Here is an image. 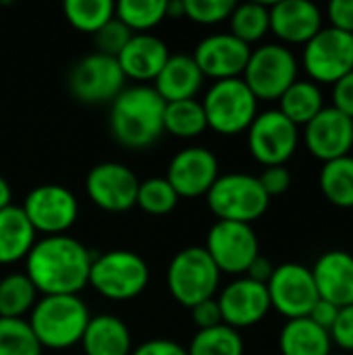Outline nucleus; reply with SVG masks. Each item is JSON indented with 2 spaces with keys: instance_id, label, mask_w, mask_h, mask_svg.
<instances>
[{
  "instance_id": "nucleus-28",
  "label": "nucleus",
  "mask_w": 353,
  "mask_h": 355,
  "mask_svg": "<svg viewBox=\"0 0 353 355\" xmlns=\"http://www.w3.org/2000/svg\"><path fill=\"white\" fill-rule=\"evenodd\" d=\"M318 187L327 202L337 208H353V156L325 162L318 175Z\"/></svg>"
},
{
  "instance_id": "nucleus-5",
  "label": "nucleus",
  "mask_w": 353,
  "mask_h": 355,
  "mask_svg": "<svg viewBox=\"0 0 353 355\" xmlns=\"http://www.w3.org/2000/svg\"><path fill=\"white\" fill-rule=\"evenodd\" d=\"M202 108L208 129L221 135H239L258 114V98L241 77L214 81L204 94Z\"/></svg>"
},
{
  "instance_id": "nucleus-8",
  "label": "nucleus",
  "mask_w": 353,
  "mask_h": 355,
  "mask_svg": "<svg viewBox=\"0 0 353 355\" xmlns=\"http://www.w3.org/2000/svg\"><path fill=\"white\" fill-rule=\"evenodd\" d=\"M298 73L300 62L287 46L262 44L252 50L241 79L260 102L279 100L298 81Z\"/></svg>"
},
{
  "instance_id": "nucleus-12",
  "label": "nucleus",
  "mask_w": 353,
  "mask_h": 355,
  "mask_svg": "<svg viewBox=\"0 0 353 355\" xmlns=\"http://www.w3.org/2000/svg\"><path fill=\"white\" fill-rule=\"evenodd\" d=\"M21 208L33 231L44 233V237L67 235L79 214V202L75 193L58 183H44L33 187Z\"/></svg>"
},
{
  "instance_id": "nucleus-17",
  "label": "nucleus",
  "mask_w": 353,
  "mask_h": 355,
  "mask_svg": "<svg viewBox=\"0 0 353 355\" xmlns=\"http://www.w3.org/2000/svg\"><path fill=\"white\" fill-rule=\"evenodd\" d=\"M223 324L239 331L258 324L266 318L270 308V297L266 285H260L248 277L229 283L216 297Z\"/></svg>"
},
{
  "instance_id": "nucleus-29",
  "label": "nucleus",
  "mask_w": 353,
  "mask_h": 355,
  "mask_svg": "<svg viewBox=\"0 0 353 355\" xmlns=\"http://www.w3.org/2000/svg\"><path fill=\"white\" fill-rule=\"evenodd\" d=\"M37 289L25 272H12L0 279V318H23L33 310Z\"/></svg>"
},
{
  "instance_id": "nucleus-20",
  "label": "nucleus",
  "mask_w": 353,
  "mask_h": 355,
  "mask_svg": "<svg viewBox=\"0 0 353 355\" xmlns=\"http://www.w3.org/2000/svg\"><path fill=\"white\" fill-rule=\"evenodd\" d=\"M270 31L285 44L306 46L325 25L322 10L308 0H281L268 6Z\"/></svg>"
},
{
  "instance_id": "nucleus-36",
  "label": "nucleus",
  "mask_w": 353,
  "mask_h": 355,
  "mask_svg": "<svg viewBox=\"0 0 353 355\" xmlns=\"http://www.w3.org/2000/svg\"><path fill=\"white\" fill-rule=\"evenodd\" d=\"M177 202L179 196L166 181V177H150L146 181H139L135 206H139L144 212L152 216H164L175 210Z\"/></svg>"
},
{
  "instance_id": "nucleus-30",
  "label": "nucleus",
  "mask_w": 353,
  "mask_h": 355,
  "mask_svg": "<svg viewBox=\"0 0 353 355\" xmlns=\"http://www.w3.org/2000/svg\"><path fill=\"white\" fill-rule=\"evenodd\" d=\"M208 129L206 114L202 108V102L191 98V100H179V102H166L164 108V131L181 137V139H191L202 135Z\"/></svg>"
},
{
  "instance_id": "nucleus-25",
  "label": "nucleus",
  "mask_w": 353,
  "mask_h": 355,
  "mask_svg": "<svg viewBox=\"0 0 353 355\" xmlns=\"http://www.w3.org/2000/svg\"><path fill=\"white\" fill-rule=\"evenodd\" d=\"M35 243V231L21 206L0 210V264L25 260Z\"/></svg>"
},
{
  "instance_id": "nucleus-23",
  "label": "nucleus",
  "mask_w": 353,
  "mask_h": 355,
  "mask_svg": "<svg viewBox=\"0 0 353 355\" xmlns=\"http://www.w3.org/2000/svg\"><path fill=\"white\" fill-rule=\"evenodd\" d=\"M204 79L206 77L202 75L191 54H171L154 79V89L164 102L191 100L202 89Z\"/></svg>"
},
{
  "instance_id": "nucleus-11",
  "label": "nucleus",
  "mask_w": 353,
  "mask_h": 355,
  "mask_svg": "<svg viewBox=\"0 0 353 355\" xmlns=\"http://www.w3.org/2000/svg\"><path fill=\"white\" fill-rule=\"evenodd\" d=\"M125 73L114 56L100 52L77 60L69 73V89L83 104L112 102L125 89Z\"/></svg>"
},
{
  "instance_id": "nucleus-21",
  "label": "nucleus",
  "mask_w": 353,
  "mask_h": 355,
  "mask_svg": "<svg viewBox=\"0 0 353 355\" xmlns=\"http://www.w3.org/2000/svg\"><path fill=\"white\" fill-rule=\"evenodd\" d=\"M320 300L339 308L353 304V256L352 252L329 250L310 268Z\"/></svg>"
},
{
  "instance_id": "nucleus-40",
  "label": "nucleus",
  "mask_w": 353,
  "mask_h": 355,
  "mask_svg": "<svg viewBox=\"0 0 353 355\" xmlns=\"http://www.w3.org/2000/svg\"><path fill=\"white\" fill-rule=\"evenodd\" d=\"M258 181L268 198L281 196L291 187V171L287 166H266Z\"/></svg>"
},
{
  "instance_id": "nucleus-32",
  "label": "nucleus",
  "mask_w": 353,
  "mask_h": 355,
  "mask_svg": "<svg viewBox=\"0 0 353 355\" xmlns=\"http://www.w3.org/2000/svg\"><path fill=\"white\" fill-rule=\"evenodd\" d=\"M114 17L133 33H148L166 19V0H119L114 2Z\"/></svg>"
},
{
  "instance_id": "nucleus-22",
  "label": "nucleus",
  "mask_w": 353,
  "mask_h": 355,
  "mask_svg": "<svg viewBox=\"0 0 353 355\" xmlns=\"http://www.w3.org/2000/svg\"><path fill=\"white\" fill-rule=\"evenodd\" d=\"M169 46L154 33H133L123 52L117 56L127 79L154 81L166 64Z\"/></svg>"
},
{
  "instance_id": "nucleus-6",
  "label": "nucleus",
  "mask_w": 353,
  "mask_h": 355,
  "mask_svg": "<svg viewBox=\"0 0 353 355\" xmlns=\"http://www.w3.org/2000/svg\"><path fill=\"white\" fill-rule=\"evenodd\" d=\"M221 283V270L200 245L177 252L166 270V285L177 304L193 308L206 300L216 297Z\"/></svg>"
},
{
  "instance_id": "nucleus-15",
  "label": "nucleus",
  "mask_w": 353,
  "mask_h": 355,
  "mask_svg": "<svg viewBox=\"0 0 353 355\" xmlns=\"http://www.w3.org/2000/svg\"><path fill=\"white\" fill-rule=\"evenodd\" d=\"M139 179L121 162H100L85 177V191L92 204L106 212H127L137 202Z\"/></svg>"
},
{
  "instance_id": "nucleus-13",
  "label": "nucleus",
  "mask_w": 353,
  "mask_h": 355,
  "mask_svg": "<svg viewBox=\"0 0 353 355\" xmlns=\"http://www.w3.org/2000/svg\"><path fill=\"white\" fill-rule=\"evenodd\" d=\"M204 250L221 275H246L250 264L260 256V243L252 225L229 220H216L210 227Z\"/></svg>"
},
{
  "instance_id": "nucleus-31",
  "label": "nucleus",
  "mask_w": 353,
  "mask_h": 355,
  "mask_svg": "<svg viewBox=\"0 0 353 355\" xmlns=\"http://www.w3.org/2000/svg\"><path fill=\"white\" fill-rule=\"evenodd\" d=\"M231 31L237 40L252 46L260 42L270 31V10L268 4L262 2H243L235 4L231 17H229Z\"/></svg>"
},
{
  "instance_id": "nucleus-9",
  "label": "nucleus",
  "mask_w": 353,
  "mask_h": 355,
  "mask_svg": "<svg viewBox=\"0 0 353 355\" xmlns=\"http://www.w3.org/2000/svg\"><path fill=\"white\" fill-rule=\"evenodd\" d=\"M302 67L314 83H337L353 71V35L322 27L302 52Z\"/></svg>"
},
{
  "instance_id": "nucleus-3",
  "label": "nucleus",
  "mask_w": 353,
  "mask_h": 355,
  "mask_svg": "<svg viewBox=\"0 0 353 355\" xmlns=\"http://www.w3.org/2000/svg\"><path fill=\"white\" fill-rule=\"evenodd\" d=\"M92 314L79 295H42L29 312V327L42 349H69L81 343Z\"/></svg>"
},
{
  "instance_id": "nucleus-18",
  "label": "nucleus",
  "mask_w": 353,
  "mask_h": 355,
  "mask_svg": "<svg viewBox=\"0 0 353 355\" xmlns=\"http://www.w3.org/2000/svg\"><path fill=\"white\" fill-rule=\"evenodd\" d=\"M218 177V158L202 146H191L177 152L166 173V181L179 198L206 196Z\"/></svg>"
},
{
  "instance_id": "nucleus-46",
  "label": "nucleus",
  "mask_w": 353,
  "mask_h": 355,
  "mask_svg": "<svg viewBox=\"0 0 353 355\" xmlns=\"http://www.w3.org/2000/svg\"><path fill=\"white\" fill-rule=\"evenodd\" d=\"M275 268H277V266H275L268 258L258 256V258L250 264V268H248V272H246L243 277H248V279H252V281H256V283H260V285H266V283L270 281Z\"/></svg>"
},
{
  "instance_id": "nucleus-26",
  "label": "nucleus",
  "mask_w": 353,
  "mask_h": 355,
  "mask_svg": "<svg viewBox=\"0 0 353 355\" xmlns=\"http://www.w3.org/2000/svg\"><path fill=\"white\" fill-rule=\"evenodd\" d=\"M281 355H331L333 343L327 331L310 318L287 320L279 335Z\"/></svg>"
},
{
  "instance_id": "nucleus-45",
  "label": "nucleus",
  "mask_w": 353,
  "mask_h": 355,
  "mask_svg": "<svg viewBox=\"0 0 353 355\" xmlns=\"http://www.w3.org/2000/svg\"><path fill=\"white\" fill-rule=\"evenodd\" d=\"M339 306H335V304H331V302H327V300H318L316 304H314V308H312V312L308 314V318L316 324V327H320L322 331H331L333 329V324H335V320H337V316H339Z\"/></svg>"
},
{
  "instance_id": "nucleus-49",
  "label": "nucleus",
  "mask_w": 353,
  "mask_h": 355,
  "mask_svg": "<svg viewBox=\"0 0 353 355\" xmlns=\"http://www.w3.org/2000/svg\"><path fill=\"white\" fill-rule=\"evenodd\" d=\"M331 355H352V354H343V352H333Z\"/></svg>"
},
{
  "instance_id": "nucleus-34",
  "label": "nucleus",
  "mask_w": 353,
  "mask_h": 355,
  "mask_svg": "<svg viewBox=\"0 0 353 355\" xmlns=\"http://www.w3.org/2000/svg\"><path fill=\"white\" fill-rule=\"evenodd\" d=\"M243 349L239 331L218 324L214 329L198 331L187 347V355H243Z\"/></svg>"
},
{
  "instance_id": "nucleus-1",
  "label": "nucleus",
  "mask_w": 353,
  "mask_h": 355,
  "mask_svg": "<svg viewBox=\"0 0 353 355\" xmlns=\"http://www.w3.org/2000/svg\"><path fill=\"white\" fill-rule=\"evenodd\" d=\"M94 256L71 235L35 239L25 258V275L42 295H79L89 281Z\"/></svg>"
},
{
  "instance_id": "nucleus-33",
  "label": "nucleus",
  "mask_w": 353,
  "mask_h": 355,
  "mask_svg": "<svg viewBox=\"0 0 353 355\" xmlns=\"http://www.w3.org/2000/svg\"><path fill=\"white\" fill-rule=\"evenodd\" d=\"M64 19L83 33H96L114 17L112 0H67L62 4Z\"/></svg>"
},
{
  "instance_id": "nucleus-2",
  "label": "nucleus",
  "mask_w": 353,
  "mask_h": 355,
  "mask_svg": "<svg viewBox=\"0 0 353 355\" xmlns=\"http://www.w3.org/2000/svg\"><path fill=\"white\" fill-rule=\"evenodd\" d=\"M166 102L152 85L125 87L110 102V133L112 137L133 150L152 146L164 133Z\"/></svg>"
},
{
  "instance_id": "nucleus-50",
  "label": "nucleus",
  "mask_w": 353,
  "mask_h": 355,
  "mask_svg": "<svg viewBox=\"0 0 353 355\" xmlns=\"http://www.w3.org/2000/svg\"><path fill=\"white\" fill-rule=\"evenodd\" d=\"M352 256H353V239H352Z\"/></svg>"
},
{
  "instance_id": "nucleus-14",
  "label": "nucleus",
  "mask_w": 353,
  "mask_h": 355,
  "mask_svg": "<svg viewBox=\"0 0 353 355\" xmlns=\"http://www.w3.org/2000/svg\"><path fill=\"white\" fill-rule=\"evenodd\" d=\"M270 308H275L287 320L308 318L314 304L320 300L312 270L300 262L279 264L266 283Z\"/></svg>"
},
{
  "instance_id": "nucleus-39",
  "label": "nucleus",
  "mask_w": 353,
  "mask_h": 355,
  "mask_svg": "<svg viewBox=\"0 0 353 355\" xmlns=\"http://www.w3.org/2000/svg\"><path fill=\"white\" fill-rule=\"evenodd\" d=\"M331 343L337 345L343 354H353V304L339 310V316L329 331Z\"/></svg>"
},
{
  "instance_id": "nucleus-42",
  "label": "nucleus",
  "mask_w": 353,
  "mask_h": 355,
  "mask_svg": "<svg viewBox=\"0 0 353 355\" xmlns=\"http://www.w3.org/2000/svg\"><path fill=\"white\" fill-rule=\"evenodd\" d=\"M331 27L353 35V0H333L327 8Z\"/></svg>"
},
{
  "instance_id": "nucleus-27",
  "label": "nucleus",
  "mask_w": 353,
  "mask_h": 355,
  "mask_svg": "<svg viewBox=\"0 0 353 355\" xmlns=\"http://www.w3.org/2000/svg\"><path fill=\"white\" fill-rule=\"evenodd\" d=\"M325 94L318 83L310 79H298L281 98H279V112L287 116L293 125L306 127L322 108H325Z\"/></svg>"
},
{
  "instance_id": "nucleus-37",
  "label": "nucleus",
  "mask_w": 353,
  "mask_h": 355,
  "mask_svg": "<svg viewBox=\"0 0 353 355\" xmlns=\"http://www.w3.org/2000/svg\"><path fill=\"white\" fill-rule=\"evenodd\" d=\"M237 2L233 0H183L185 19L198 25H216L229 21Z\"/></svg>"
},
{
  "instance_id": "nucleus-24",
  "label": "nucleus",
  "mask_w": 353,
  "mask_h": 355,
  "mask_svg": "<svg viewBox=\"0 0 353 355\" xmlns=\"http://www.w3.org/2000/svg\"><path fill=\"white\" fill-rule=\"evenodd\" d=\"M85 355H131L133 343L127 324L112 314L92 316L81 337Z\"/></svg>"
},
{
  "instance_id": "nucleus-4",
  "label": "nucleus",
  "mask_w": 353,
  "mask_h": 355,
  "mask_svg": "<svg viewBox=\"0 0 353 355\" xmlns=\"http://www.w3.org/2000/svg\"><path fill=\"white\" fill-rule=\"evenodd\" d=\"M208 208L216 220L252 225L268 210L270 198L262 189L258 177L246 173L221 175L206 193Z\"/></svg>"
},
{
  "instance_id": "nucleus-44",
  "label": "nucleus",
  "mask_w": 353,
  "mask_h": 355,
  "mask_svg": "<svg viewBox=\"0 0 353 355\" xmlns=\"http://www.w3.org/2000/svg\"><path fill=\"white\" fill-rule=\"evenodd\" d=\"M131 355H187V349L169 339H152L137 345Z\"/></svg>"
},
{
  "instance_id": "nucleus-19",
  "label": "nucleus",
  "mask_w": 353,
  "mask_h": 355,
  "mask_svg": "<svg viewBox=\"0 0 353 355\" xmlns=\"http://www.w3.org/2000/svg\"><path fill=\"white\" fill-rule=\"evenodd\" d=\"M252 48L237 40L233 33H212L206 35L193 50V60L204 77L214 81L237 79L243 75Z\"/></svg>"
},
{
  "instance_id": "nucleus-16",
  "label": "nucleus",
  "mask_w": 353,
  "mask_h": 355,
  "mask_svg": "<svg viewBox=\"0 0 353 355\" xmlns=\"http://www.w3.org/2000/svg\"><path fill=\"white\" fill-rule=\"evenodd\" d=\"M304 144L318 160L331 162L350 156L353 148V119L333 106H325L306 127Z\"/></svg>"
},
{
  "instance_id": "nucleus-35",
  "label": "nucleus",
  "mask_w": 353,
  "mask_h": 355,
  "mask_svg": "<svg viewBox=\"0 0 353 355\" xmlns=\"http://www.w3.org/2000/svg\"><path fill=\"white\" fill-rule=\"evenodd\" d=\"M0 355H42V345L25 318H0Z\"/></svg>"
},
{
  "instance_id": "nucleus-41",
  "label": "nucleus",
  "mask_w": 353,
  "mask_h": 355,
  "mask_svg": "<svg viewBox=\"0 0 353 355\" xmlns=\"http://www.w3.org/2000/svg\"><path fill=\"white\" fill-rule=\"evenodd\" d=\"M191 318L198 327V331H204V329H214L218 324H223V316H221V308H218V302L216 297L212 300H206L198 306L191 308Z\"/></svg>"
},
{
  "instance_id": "nucleus-10",
  "label": "nucleus",
  "mask_w": 353,
  "mask_h": 355,
  "mask_svg": "<svg viewBox=\"0 0 353 355\" xmlns=\"http://www.w3.org/2000/svg\"><path fill=\"white\" fill-rule=\"evenodd\" d=\"M300 127L277 108L258 112L248 129L250 154L264 166H285L300 146Z\"/></svg>"
},
{
  "instance_id": "nucleus-38",
  "label": "nucleus",
  "mask_w": 353,
  "mask_h": 355,
  "mask_svg": "<svg viewBox=\"0 0 353 355\" xmlns=\"http://www.w3.org/2000/svg\"><path fill=\"white\" fill-rule=\"evenodd\" d=\"M133 37V31L121 23L117 17H112L104 27H100L94 33V44H96V52L106 54V56H119L123 52V48L127 46V42Z\"/></svg>"
},
{
  "instance_id": "nucleus-7",
  "label": "nucleus",
  "mask_w": 353,
  "mask_h": 355,
  "mask_svg": "<svg viewBox=\"0 0 353 355\" xmlns=\"http://www.w3.org/2000/svg\"><path fill=\"white\" fill-rule=\"evenodd\" d=\"M150 281L146 260L131 250H110L92 260L89 281L100 295L114 302L137 297Z\"/></svg>"
},
{
  "instance_id": "nucleus-47",
  "label": "nucleus",
  "mask_w": 353,
  "mask_h": 355,
  "mask_svg": "<svg viewBox=\"0 0 353 355\" xmlns=\"http://www.w3.org/2000/svg\"><path fill=\"white\" fill-rule=\"evenodd\" d=\"M10 200H12V189L8 185V181L0 175V210L8 208L10 206Z\"/></svg>"
},
{
  "instance_id": "nucleus-48",
  "label": "nucleus",
  "mask_w": 353,
  "mask_h": 355,
  "mask_svg": "<svg viewBox=\"0 0 353 355\" xmlns=\"http://www.w3.org/2000/svg\"><path fill=\"white\" fill-rule=\"evenodd\" d=\"M166 17H171V19H181V17H185L183 0H169V2H166Z\"/></svg>"
},
{
  "instance_id": "nucleus-43",
  "label": "nucleus",
  "mask_w": 353,
  "mask_h": 355,
  "mask_svg": "<svg viewBox=\"0 0 353 355\" xmlns=\"http://www.w3.org/2000/svg\"><path fill=\"white\" fill-rule=\"evenodd\" d=\"M333 108L353 119V71L333 83Z\"/></svg>"
}]
</instances>
